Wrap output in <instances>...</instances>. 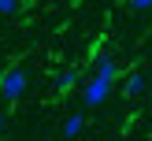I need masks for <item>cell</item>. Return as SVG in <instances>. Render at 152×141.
Returning a JSON list of instances; mask_svg holds the SVG:
<instances>
[{"instance_id":"cell-7","label":"cell","mask_w":152,"mask_h":141,"mask_svg":"<svg viewBox=\"0 0 152 141\" xmlns=\"http://www.w3.org/2000/svg\"><path fill=\"white\" fill-rule=\"evenodd\" d=\"M19 11V0H0V15H15Z\"/></svg>"},{"instance_id":"cell-6","label":"cell","mask_w":152,"mask_h":141,"mask_svg":"<svg viewBox=\"0 0 152 141\" xmlns=\"http://www.w3.org/2000/svg\"><path fill=\"white\" fill-rule=\"evenodd\" d=\"M96 74H104V78H119V63H115V56H100V59H96Z\"/></svg>"},{"instance_id":"cell-2","label":"cell","mask_w":152,"mask_h":141,"mask_svg":"<svg viewBox=\"0 0 152 141\" xmlns=\"http://www.w3.org/2000/svg\"><path fill=\"white\" fill-rule=\"evenodd\" d=\"M111 89H115V78H104V74L93 71V78L82 82V100H86V108H100L111 96Z\"/></svg>"},{"instance_id":"cell-3","label":"cell","mask_w":152,"mask_h":141,"mask_svg":"<svg viewBox=\"0 0 152 141\" xmlns=\"http://www.w3.org/2000/svg\"><path fill=\"white\" fill-rule=\"evenodd\" d=\"M123 89H126V96H141V93L148 89V74H145V71H134V74H126Z\"/></svg>"},{"instance_id":"cell-1","label":"cell","mask_w":152,"mask_h":141,"mask_svg":"<svg viewBox=\"0 0 152 141\" xmlns=\"http://www.w3.org/2000/svg\"><path fill=\"white\" fill-rule=\"evenodd\" d=\"M26 89H30V71H26V67H7V71L0 74V100H4V104L22 100Z\"/></svg>"},{"instance_id":"cell-4","label":"cell","mask_w":152,"mask_h":141,"mask_svg":"<svg viewBox=\"0 0 152 141\" xmlns=\"http://www.w3.org/2000/svg\"><path fill=\"white\" fill-rule=\"evenodd\" d=\"M82 130H86V115H82V111H74V115H67V119H63V137H71V141H74Z\"/></svg>"},{"instance_id":"cell-5","label":"cell","mask_w":152,"mask_h":141,"mask_svg":"<svg viewBox=\"0 0 152 141\" xmlns=\"http://www.w3.org/2000/svg\"><path fill=\"white\" fill-rule=\"evenodd\" d=\"M78 82H82V74L74 71V67H63V71L56 74V89H59V93H67V89H74Z\"/></svg>"},{"instance_id":"cell-9","label":"cell","mask_w":152,"mask_h":141,"mask_svg":"<svg viewBox=\"0 0 152 141\" xmlns=\"http://www.w3.org/2000/svg\"><path fill=\"white\" fill-rule=\"evenodd\" d=\"M4 130H7V111L0 108V134H4Z\"/></svg>"},{"instance_id":"cell-10","label":"cell","mask_w":152,"mask_h":141,"mask_svg":"<svg viewBox=\"0 0 152 141\" xmlns=\"http://www.w3.org/2000/svg\"><path fill=\"white\" fill-rule=\"evenodd\" d=\"M148 89H152V71H148Z\"/></svg>"},{"instance_id":"cell-11","label":"cell","mask_w":152,"mask_h":141,"mask_svg":"<svg viewBox=\"0 0 152 141\" xmlns=\"http://www.w3.org/2000/svg\"><path fill=\"white\" fill-rule=\"evenodd\" d=\"M30 141H45V137H30Z\"/></svg>"},{"instance_id":"cell-8","label":"cell","mask_w":152,"mask_h":141,"mask_svg":"<svg viewBox=\"0 0 152 141\" xmlns=\"http://www.w3.org/2000/svg\"><path fill=\"white\" fill-rule=\"evenodd\" d=\"M134 11H152V0H130Z\"/></svg>"}]
</instances>
